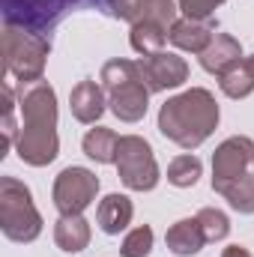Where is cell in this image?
Listing matches in <instances>:
<instances>
[{
  "mask_svg": "<svg viewBox=\"0 0 254 257\" xmlns=\"http://www.w3.org/2000/svg\"><path fill=\"white\" fill-rule=\"evenodd\" d=\"M224 0H180V9L186 12V18H194V21H206Z\"/></svg>",
  "mask_w": 254,
  "mask_h": 257,
  "instance_id": "25",
  "label": "cell"
},
{
  "mask_svg": "<svg viewBox=\"0 0 254 257\" xmlns=\"http://www.w3.org/2000/svg\"><path fill=\"white\" fill-rule=\"evenodd\" d=\"M221 257H251V251L242 248V245H227V248L221 251Z\"/></svg>",
  "mask_w": 254,
  "mask_h": 257,
  "instance_id": "26",
  "label": "cell"
},
{
  "mask_svg": "<svg viewBox=\"0 0 254 257\" xmlns=\"http://www.w3.org/2000/svg\"><path fill=\"white\" fill-rule=\"evenodd\" d=\"M165 242H168V251H174L177 257L197 254V251L206 245V236H203V227H200L197 215H194V218H183V221H177V224L168 230Z\"/></svg>",
  "mask_w": 254,
  "mask_h": 257,
  "instance_id": "14",
  "label": "cell"
},
{
  "mask_svg": "<svg viewBox=\"0 0 254 257\" xmlns=\"http://www.w3.org/2000/svg\"><path fill=\"white\" fill-rule=\"evenodd\" d=\"M200 180V159L197 156H177L171 165H168V183L177 186V189H191L194 183Z\"/></svg>",
  "mask_w": 254,
  "mask_h": 257,
  "instance_id": "20",
  "label": "cell"
},
{
  "mask_svg": "<svg viewBox=\"0 0 254 257\" xmlns=\"http://www.w3.org/2000/svg\"><path fill=\"white\" fill-rule=\"evenodd\" d=\"M99 192V177L87 168H63L54 180V206L60 215H78L84 212Z\"/></svg>",
  "mask_w": 254,
  "mask_h": 257,
  "instance_id": "8",
  "label": "cell"
},
{
  "mask_svg": "<svg viewBox=\"0 0 254 257\" xmlns=\"http://www.w3.org/2000/svg\"><path fill=\"white\" fill-rule=\"evenodd\" d=\"M251 168H254V159H251Z\"/></svg>",
  "mask_w": 254,
  "mask_h": 257,
  "instance_id": "28",
  "label": "cell"
},
{
  "mask_svg": "<svg viewBox=\"0 0 254 257\" xmlns=\"http://www.w3.org/2000/svg\"><path fill=\"white\" fill-rule=\"evenodd\" d=\"M242 66L248 69V75L254 78V54H251V57H242Z\"/></svg>",
  "mask_w": 254,
  "mask_h": 257,
  "instance_id": "27",
  "label": "cell"
},
{
  "mask_svg": "<svg viewBox=\"0 0 254 257\" xmlns=\"http://www.w3.org/2000/svg\"><path fill=\"white\" fill-rule=\"evenodd\" d=\"M117 144H120V138L105 126H96L84 135V153H87V159H93L99 165L117 162Z\"/></svg>",
  "mask_w": 254,
  "mask_h": 257,
  "instance_id": "18",
  "label": "cell"
},
{
  "mask_svg": "<svg viewBox=\"0 0 254 257\" xmlns=\"http://www.w3.org/2000/svg\"><path fill=\"white\" fill-rule=\"evenodd\" d=\"M69 108L78 123H96L105 111V93L96 81H78L69 93Z\"/></svg>",
  "mask_w": 254,
  "mask_h": 257,
  "instance_id": "12",
  "label": "cell"
},
{
  "mask_svg": "<svg viewBox=\"0 0 254 257\" xmlns=\"http://www.w3.org/2000/svg\"><path fill=\"white\" fill-rule=\"evenodd\" d=\"M251 159H254V141L239 135V138H227L215 153H212V189L221 192L224 186L242 180L245 174H251Z\"/></svg>",
  "mask_w": 254,
  "mask_h": 257,
  "instance_id": "9",
  "label": "cell"
},
{
  "mask_svg": "<svg viewBox=\"0 0 254 257\" xmlns=\"http://www.w3.org/2000/svg\"><path fill=\"white\" fill-rule=\"evenodd\" d=\"M242 60V45L230 36V33H215V39L209 42V48L200 54V66L209 72V75H224L227 69Z\"/></svg>",
  "mask_w": 254,
  "mask_h": 257,
  "instance_id": "13",
  "label": "cell"
},
{
  "mask_svg": "<svg viewBox=\"0 0 254 257\" xmlns=\"http://www.w3.org/2000/svg\"><path fill=\"white\" fill-rule=\"evenodd\" d=\"M0 230L12 242H33L42 233V215L33 194L15 177H0Z\"/></svg>",
  "mask_w": 254,
  "mask_h": 257,
  "instance_id": "5",
  "label": "cell"
},
{
  "mask_svg": "<svg viewBox=\"0 0 254 257\" xmlns=\"http://www.w3.org/2000/svg\"><path fill=\"white\" fill-rule=\"evenodd\" d=\"M138 72L147 84L150 93H162V90H174L180 84L189 81V63L171 51H159V54H150V57H141L138 60Z\"/></svg>",
  "mask_w": 254,
  "mask_h": 257,
  "instance_id": "10",
  "label": "cell"
},
{
  "mask_svg": "<svg viewBox=\"0 0 254 257\" xmlns=\"http://www.w3.org/2000/svg\"><path fill=\"white\" fill-rule=\"evenodd\" d=\"M54 242L57 248H63L69 254H78L90 245V224L87 218L78 212V215H60L57 224H54Z\"/></svg>",
  "mask_w": 254,
  "mask_h": 257,
  "instance_id": "16",
  "label": "cell"
},
{
  "mask_svg": "<svg viewBox=\"0 0 254 257\" xmlns=\"http://www.w3.org/2000/svg\"><path fill=\"white\" fill-rule=\"evenodd\" d=\"M168 39L180 48V51H191V54H203L209 48V42L215 39V24L209 21H194V18H180L171 24Z\"/></svg>",
  "mask_w": 254,
  "mask_h": 257,
  "instance_id": "11",
  "label": "cell"
},
{
  "mask_svg": "<svg viewBox=\"0 0 254 257\" xmlns=\"http://www.w3.org/2000/svg\"><path fill=\"white\" fill-rule=\"evenodd\" d=\"M15 93L9 84H3V147H0V156L18 141V128H15Z\"/></svg>",
  "mask_w": 254,
  "mask_h": 257,
  "instance_id": "24",
  "label": "cell"
},
{
  "mask_svg": "<svg viewBox=\"0 0 254 257\" xmlns=\"http://www.w3.org/2000/svg\"><path fill=\"white\" fill-rule=\"evenodd\" d=\"M150 251H153V227L150 224H141V227L129 230L123 245H120L123 257H147Z\"/></svg>",
  "mask_w": 254,
  "mask_h": 257,
  "instance_id": "23",
  "label": "cell"
},
{
  "mask_svg": "<svg viewBox=\"0 0 254 257\" xmlns=\"http://www.w3.org/2000/svg\"><path fill=\"white\" fill-rule=\"evenodd\" d=\"M117 174L123 186L132 192H150L159 183V165L153 156V147L138 138V135H123L117 144Z\"/></svg>",
  "mask_w": 254,
  "mask_h": 257,
  "instance_id": "7",
  "label": "cell"
},
{
  "mask_svg": "<svg viewBox=\"0 0 254 257\" xmlns=\"http://www.w3.org/2000/svg\"><path fill=\"white\" fill-rule=\"evenodd\" d=\"M218 126V105L209 90L191 87L168 99L159 111V132L183 150L200 147Z\"/></svg>",
  "mask_w": 254,
  "mask_h": 257,
  "instance_id": "2",
  "label": "cell"
},
{
  "mask_svg": "<svg viewBox=\"0 0 254 257\" xmlns=\"http://www.w3.org/2000/svg\"><path fill=\"white\" fill-rule=\"evenodd\" d=\"M132 212H135V206H132V200H129L126 194H108L99 203V209H96V221H99V227L108 236H117L120 230L129 227Z\"/></svg>",
  "mask_w": 254,
  "mask_h": 257,
  "instance_id": "15",
  "label": "cell"
},
{
  "mask_svg": "<svg viewBox=\"0 0 254 257\" xmlns=\"http://www.w3.org/2000/svg\"><path fill=\"white\" fill-rule=\"evenodd\" d=\"M102 90L108 93V105L117 120L123 123H138L144 120L150 108V90L138 72V63L132 60H108L102 66Z\"/></svg>",
  "mask_w": 254,
  "mask_h": 257,
  "instance_id": "3",
  "label": "cell"
},
{
  "mask_svg": "<svg viewBox=\"0 0 254 257\" xmlns=\"http://www.w3.org/2000/svg\"><path fill=\"white\" fill-rule=\"evenodd\" d=\"M218 194H221V197L236 209V212L251 215V212H254V171H251V174H245L242 180H236V183L224 186Z\"/></svg>",
  "mask_w": 254,
  "mask_h": 257,
  "instance_id": "19",
  "label": "cell"
},
{
  "mask_svg": "<svg viewBox=\"0 0 254 257\" xmlns=\"http://www.w3.org/2000/svg\"><path fill=\"white\" fill-rule=\"evenodd\" d=\"M177 9L180 6L174 0H141L138 12H135V21H156V24H162V27L171 30V24L177 21Z\"/></svg>",
  "mask_w": 254,
  "mask_h": 257,
  "instance_id": "21",
  "label": "cell"
},
{
  "mask_svg": "<svg viewBox=\"0 0 254 257\" xmlns=\"http://www.w3.org/2000/svg\"><path fill=\"white\" fill-rule=\"evenodd\" d=\"M18 108H21V132L15 150L24 165L45 168L60 153L57 138V93L48 81H27L18 84Z\"/></svg>",
  "mask_w": 254,
  "mask_h": 257,
  "instance_id": "1",
  "label": "cell"
},
{
  "mask_svg": "<svg viewBox=\"0 0 254 257\" xmlns=\"http://www.w3.org/2000/svg\"><path fill=\"white\" fill-rule=\"evenodd\" d=\"M129 42H132V48H135L141 57L159 54V51H165L168 27H162V24H156V21H135V24H132Z\"/></svg>",
  "mask_w": 254,
  "mask_h": 257,
  "instance_id": "17",
  "label": "cell"
},
{
  "mask_svg": "<svg viewBox=\"0 0 254 257\" xmlns=\"http://www.w3.org/2000/svg\"><path fill=\"white\" fill-rule=\"evenodd\" d=\"M48 54H51V42L42 33L24 27H3V69L18 84L39 81Z\"/></svg>",
  "mask_w": 254,
  "mask_h": 257,
  "instance_id": "6",
  "label": "cell"
},
{
  "mask_svg": "<svg viewBox=\"0 0 254 257\" xmlns=\"http://www.w3.org/2000/svg\"><path fill=\"white\" fill-rule=\"evenodd\" d=\"M3 24L24 27L33 33H51L69 12L78 9H111V0H0Z\"/></svg>",
  "mask_w": 254,
  "mask_h": 257,
  "instance_id": "4",
  "label": "cell"
},
{
  "mask_svg": "<svg viewBox=\"0 0 254 257\" xmlns=\"http://www.w3.org/2000/svg\"><path fill=\"white\" fill-rule=\"evenodd\" d=\"M197 221H200V227H203L206 242H221V239L230 233L227 215H224L221 209H215V206H203V209L197 212Z\"/></svg>",
  "mask_w": 254,
  "mask_h": 257,
  "instance_id": "22",
  "label": "cell"
}]
</instances>
